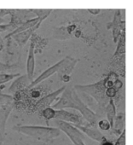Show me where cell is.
I'll use <instances>...</instances> for the list:
<instances>
[{"label":"cell","mask_w":133,"mask_h":145,"mask_svg":"<svg viewBox=\"0 0 133 145\" xmlns=\"http://www.w3.org/2000/svg\"><path fill=\"white\" fill-rule=\"evenodd\" d=\"M31 82H32V80H29L27 75H22V76L20 75L18 77V79H16L10 86V87L9 89V92L16 93L22 90L27 89V87L29 86Z\"/></svg>","instance_id":"8992f818"},{"label":"cell","mask_w":133,"mask_h":145,"mask_svg":"<svg viewBox=\"0 0 133 145\" xmlns=\"http://www.w3.org/2000/svg\"><path fill=\"white\" fill-rule=\"evenodd\" d=\"M43 21H44V19H41V18L38 17V16L35 17V18H33V19H29V20L26 21L25 22H23L22 25H20L18 27H16V29H14V30H13L11 33H10L8 35H6L5 39H10V38H11L13 35H16V34L20 33H22V32H24V31H26V30H28V29H30V28H32V27L37 26V25H41V23H42Z\"/></svg>","instance_id":"3957f363"},{"label":"cell","mask_w":133,"mask_h":145,"mask_svg":"<svg viewBox=\"0 0 133 145\" xmlns=\"http://www.w3.org/2000/svg\"><path fill=\"white\" fill-rule=\"evenodd\" d=\"M42 115L44 119L46 120H51V119H55V111L51 108H47L45 109H44L42 112Z\"/></svg>","instance_id":"8fae6325"},{"label":"cell","mask_w":133,"mask_h":145,"mask_svg":"<svg viewBox=\"0 0 133 145\" xmlns=\"http://www.w3.org/2000/svg\"><path fill=\"white\" fill-rule=\"evenodd\" d=\"M102 145H113L111 142H107V141H105L104 142H103V144Z\"/></svg>","instance_id":"ac0fdd59"},{"label":"cell","mask_w":133,"mask_h":145,"mask_svg":"<svg viewBox=\"0 0 133 145\" xmlns=\"http://www.w3.org/2000/svg\"><path fill=\"white\" fill-rule=\"evenodd\" d=\"M1 48H2V46H1V45H0V50H1Z\"/></svg>","instance_id":"ffe728a7"},{"label":"cell","mask_w":133,"mask_h":145,"mask_svg":"<svg viewBox=\"0 0 133 145\" xmlns=\"http://www.w3.org/2000/svg\"><path fill=\"white\" fill-rule=\"evenodd\" d=\"M21 74H0V86H2L5 83H8L11 81L12 80L18 78Z\"/></svg>","instance_id":"9c48e42d"},{"label":"cell","mask_w":133,"mask_h":145,"mask_svg":"<svg viewBox=\"0 0 133 145\" xmlns=\"http://www.w3.org/2000/svg\"><path fill=\"white\" fill-rule=\"evenodd\" d=\"M106 95L108 97H115V95H116V89L114 87H111V88L107 89Z\"/></svg>","instance_id":"7c38bea8"},{"label":"cell","mask_w":133,"mask_h":145,"mask_svg":"<svg viewBox=\"0 0 133 145\" xmlns=\"http://www.w3.org/2000/svg\"><path fill=\"white\" fill-rule=\"evenodd\" d=\"M16 130L26 134L27 136L33 137L38 140H47L50 137H53L56 132L55 129L43 127V126H33V125H23L18 127Z\"/></svg>","instance_id":"7a4b0ae2"},{"label":"cell","mask_w":133,"mask_h":145,"mask_svg":"<svg viewBox=\"0 0 133 145\" xmlns=\"http://www.w3.org/2000/svg\"><path fill=\"white\" fill-rule=\"evenodd\" d=\"M10 28H12L10 23H8V24H0V33H5V32L10 30Z\"/></svg>","instance_id":"5bb4252c"},{"label":"cell","mask_w":133,"mask_h":145,"mask_svg":"<svg viewBox=\"0 0 133 145\" xmlns=\"http://www.w3.org/2000/svg\"><path fill=\"white\" fill-rule=\"evenodd\" d=\"M14 99L15 98L12 96L0 93V108H8L10 106H12Z\"/></svg>","instance_id":"ba28073f"},{"label":"cell","mask_w":133,"mask_h":145,"mask_svg":"<svg viewBox=\"0 0 133 145\" xmlns=\"http://www.w3.org/2000/svg\"><path fill=\"white\" fill-rule=\"evenodd\" d=\"M39 27H40V25H37V26H35V27L28 29V30H26L24 32H22L20 33H17L16 35H13L11 38H13L17 42V44L20 46H23L27 43V41L32 37V35L34 33V32L37 29H38Z\"/></svg>","instance_id":"52a82bcc"},{"label":"cell","mask_w":133,"mask_h":145,"mask_svg":"<svg viewBox=\"0 0 133 145\" xmlns=\"http://www.w3.org/2000/svg\"><path fill=\"white\" fill-rule=\"evenodd\" d=\"M30 11L35 13L37 15V16L44 20L46 17H48L50 15V13L53 11V10H51V9H50V10H30Z\"/></svg>","instance_id":"30bf717a"},{"label":"cell","mask_w":133,"mask_h":145,"mask_svg":"<svg viewBox=\"0 0 133 145\" xmlns=\"http://www.w3.org/2000/svg\"><path fill=\"white\" fill-rule=\"evenodd\" d=\"M61 80L63 82H69L70 81V75L69 74H63V75H61Z\"/></svg>","instance_id":"2e32d148"},{"label":"cell","mask_w":133,"mask_h":145,"mask_svg":"<svg viewBox=\"0 0 133 145\" xmlns=\"http://www.w3.org/2000/svg\"><path fill=\"white\" fill-rule=\"evenodd\" d=\"M99 126L102 130H108L110 128V125H109L108 121H107V120H101L99 122Z\"/></svg>","instance_id":"4fadbf2b"},{"label":"cell","mask_w":133,"mask_h":145,"mask_svg":"<svg viewBox=\"0 0 133 145\" xmlns=\"http://www.w3.org/2000/svg\"><path fill=\"white\" fill-rule=\"evenodd\" d=\"M63 90H64V87H62V88H61V89L55 91V92H53V93H51V94H49V95H47V96L42 97L41 99H39V100L36 103L35 108H36L38 111H40V112H42L44 109H45V108H50V105L52 103V102L55 99V97H56Z\"/></svg>","instance_id":"277c9868"},{"label":"cell","mask_w":133,"mask_h":145,"mask_svg":"<svg viewBox=\"0 0 133 145\" xmlns=\"http://www.w3.org/2000/svg\"><path fill=\"white\" fill-rule=\"evenodd\" d=\"M113 85H114V81L111 80L109 78H108V80H106L105 82H104V86H105L107 89L111 88V87H113Z\"/></svg>","instance_id":"9a60e30c"},{"label":"cell","mask_w":133,"mask_h":145,"mask_svg":"<svg viewBox=\"0 0 133 145\" xmlns=\"http://www.w3.org/2000/svg\"><path fill=\"white\" fill-rule=\"evenodd\" d=\"M88 11H89L91 14L96 16V15H98V14L101 12V10H100V9H96V10H95V9H90V10H88Z\"/></svg>","instance_id":"e0dca14e"},{"label":"cell","mask_w":133,"mask_h":145,"mask_svg":"<svg viewBox=\"0 0 133 145\" xmlns=\"http://www.w3.org/2000/svg\"><path fill=\"white\" fill-rule=\"evenodd\" d=\"M76 62H77V60H74L71 57H65L64 59L59 61L57 63H55V65L51 66L50 67H49L48 69L44 71L37 79H35L34 80H33L31 82V84L29 85L27 89H32V88L35 87L36 86H38V84L43 82L44 80H46L49 77H50L51 75H53L55 72H58L60 74H61L62 75L63 74H70V72H72L73 68L74 67Z\"/></svg>","instance_id":"6da1fadb"},{"label":"cell","mask_w":133,"mask_h":145,"mask_svg":"<svg viewBox=\"0 0 133 145\" xmlns=\"http://www.w3.org/2000/svg\"><path fill=\"white\" fill-rule=\"evenodd\" d=\"M2 144H3V137L0 134V145H2Z\"/></svg>","instance_id":"d6986e66"},{"label":"cell","mask_w":133,"mask_h":145,"mask_svg":"<svg viewBox=\"0 0 133 145\" xmlns=\"http://www.w3.org/2000/svg\"><path fill=\"white\" fill-rule=\"evenodd\" d=\"M27 75L30 80H33L34 70H35V48L33 43L30 44L28 56L27 60Z\"/></svg>","instance_id":"5b68a950"}]
</instances>
